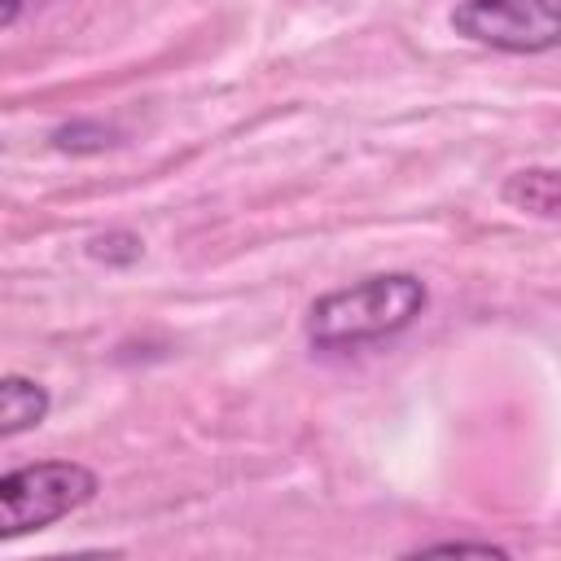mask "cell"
Masks as SVG:
<instances>
[{
    "mask_svg": "<svg viewBox=\"0 0 561 561\" xmlns=\"http://www.w3.org/2000/svg\"><path fill=\"white\" fill-rule=\"evenodd\" d=\"M430 302V289L412 272H381L359 285L333 289L311 302L307 311V337L324 351L364 346L403 333Z\"/></svg>",
    "mask_w": 561,
    "mask_h": 561,
    "instance_id": "obj_1",
    "label": "cell"
},
{
    "mask_svg": "<svg viewBox=\"0 0 561 561\" xmlns=\"http://www.w3.org/2000/svg\"><path fill=\"white\" fill-rule=\"evenodd\" d=\"M96 495V473L79 460H35L0 478V539L44 530Z\"/></svg>",
    "mask_w": 561,
    "mask_h": 561,
    "instance_id": "obj_2",
    "label": "cell"
},
{
    "mask_svg": "<svg viewBox=\"0 0 561 561\" xmlns=\"http://www.w3.org/2000/svg\"><path fill=\"white\" fill-rule=\"evenodd\" d=\"M451 31L500 53H548V48H561V4L557 0H460L451 9Z\"/></svg>",
    "mask_w": 561,
    "mask_h": 561,
    "instance_id": "obj_3",
    "label": "cell"
},
{
    "mask_svg": "<svg viewBox=\"0 0 561 561\" xmlns=\"http://www.w3.org/2000/svg\"><path fill=\"white\" fill-rule=\"evenodd\" d=\"M500 197L526 215H543V219H557L561 215V171L552 167H526L517 175L504 180Z\"/></svg>",
    "mask_w": 561,
    "mask_h": 561,
    "instance_id": "obj_4",
    "label": "cell"
},
{
    "mask_svg": "<svg viewBox=\"0 0 561 561\" xmlns=\"http://www.w3.org/2000/svg\"><path fill=\"white\" fill-rule=\"evenodd\" d=\"M44 416H48V390L31 377L9 373L0 381V434L13 438L22 430H35Z\"/></svg>",
    "mask_w": 561,
    "mask_h": 561,
    "instance_id": "obj_5",
    "label": "cell"
},
{
    "mask_svg": "<svg viewBox=\"0 0 561 561\" xmlns=\"http://www.w3.org/2000/svg\"><path fill=\"white\" fill-rule=\"evenodd\" d=\"M88 254H92V259H105V263H131V259H140V237H131V232H110V237H96V241L88 245Z\"/></svg>",
    "mask_w": 561,
    "mask_h": 561,
    "instance_id": "obj_6",
    "label": "cell"
},
{
    "mask_svg": "<svg viewBox=\"0 0 561 561\" xmlns=\"http://www.w3.org/2000/svg\"><path fill=\"white\" fill-rule=\"evenodd\" d=\"M425 552H495V557H504V548H495V543H469V539H456V543H430Z\"/></svg>",
    "mask_w": 561,
    "mask_h": 561,
    "instance_id": "obj_7",
    "label": "cell"
},
{
    "mask_svg": "<svg viewBox=\"0 0 561 561\" xmlns=\"http://www.w3.org/2000/svg\"><path fill=\"white\" fill-rule=\"evenodd\" d=\"M18 4H22V0H4V13H0V22H4V26H13V18H18Z\"/></svg>",
    "mask_w": 561,
    "mask_h": 561,
    "instance_id": "obj_8",
    "label": "cell"
}]
</instances>
